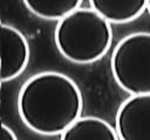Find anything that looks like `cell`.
Instances as JSON below:
<instances>
[{
  "instance_id": "1",
  "label": "cell",
  "mask_w": 150,
  "mask_h": 140,
  "mask_svg": "<svg viewBox=\"0 0 150 140\" xmlns=\"http://www.w3.org/2000/svg\"><path fill=\"white\" fill-rule=\"evenodd\" d=\"M83 108L81 90L69 76L43 71L28 78L18 96V112L23 124L42 135L62 134Z\"/></svg>"
},
{
  "instance_id": "2",
  "label": "cell",
  "mask_w": 150,
  "mask_h": 140,
  "mask_svg": "<svg viewBox=\"0 0 150 140\" xmlns=\"http://www.w3.org/2000/svg\"><path fill=\"white\" fill-rule=\"evenodd\" d=\"M54 38L57 50L68 61L94 63L111 47V23L93 8H77L57 21Z\"/></svg>"
},
{
  "instance_id": "3",
  "label": "cell",
  "mask_w": 150,
  "mask_h": 140,
  "mask_svg": "<svg viewBox=\"0 0 150 140\" xmlns=\"http://www.w3.org/2000/svg\"><path fill=\"white\" fill-rule=\"evenodd\" d=\"M115 82L132 94H150V33L137 32L124 36L110 58Z\"/></svg>"
},
{
  "instance_id": "4",
  "label": "cell",
  "mask_w": 150,
  "mask_h": 140,
  "mask_svg": "<svg viewBox=\"0 0 150 140\" xmlns=\"http://www.w3.org/2000/svg\"><path fill=\"white\" fill-rule=\"evenodd\" d=\"M115 128L120 140H150V94H132L122 102Z\"/></svg>"
},
{
  "instance_id": "5",
  "label": "cell",
  "mask_w": 150,
  "mask_h": 140,
  "mask_svg": "<svg viewBox=\"0 0 150 140\" xmlns=\"http://www.w3.org/2000/svg\"><path fill=\"white\" fill-rule=\"evenodd\" d=\"M29 46L25 35L15 27L1 23V80L8 82L26 69Z\"/></svg>"
},
{
  "instance_id": "6",
  "label": "cell",
  "mask_w": 150,
  "mask_h": 140,
  "mask_svg": "<svg viewBox=\"0 0 150 140\" xmlns=\"http://www.w3.org/2000/svg\"><path fill=\"white\" fill-rule=\"evenodd\" d=\"M60 140H120L116 128L98 117H81L70 125Z\"/></svg>"
},
{
  "instance_id": "7",
  "label": "cell",
  "mask_w": 150,
  "mask_h": 140,
  "mask_svg": "<svg viewBox=\"0 0 150 140\" xmlns=\"http://www.w3.org/2000/svg\"><path fill=\"white\" fill-rule=\"evenodd\" d=\"M91 8L110 23H127L146 9L148 0H89Z\"/></svg>"
},
{
  "instance_id": "8",
  "label": "cell",
  "mask_w": 150,
  "mask_h": 140,
  "mask_svg": "<svg viewBox=\"0 0 150 140\" xmlns=\"http://www.w3.org/2000/svg\"><path fill=\"white\" fill-rule=\"evenodd\" d=\"M23 2L34 15L45 20L60 21L80 8L82 0H23Z\"/></svg>"
},
{
  "instance_id": "9",
  "label": "cell",
  "mask_w": 150,
  "mask_h": 140,
  "mask_svg": "<svg viewBox=\"0 0 150 140\" xmlns=\"http://www.w3.org/2000/svg\"><path fill=\"white\" fill-rule=\"evenodd\" d=\"M1 140H18L15 133L5 124L1 125Z\"/></svg>"
},
{
  "instance_id": "10",
  "label": "cell",
  "mask_w": 150,
  "mask_h": 140,
  "mask_svg": "<svg viewBox=\"0 0 150 140\" xmlns=\"http://www.w3.org/2000/svg\"><path fill=\"white\" fill-rule=\"evenodd\" d=\"M146 9H148V12H149V14H150V0H148V5H146Z\"/></svg>"
}]
</instances>
